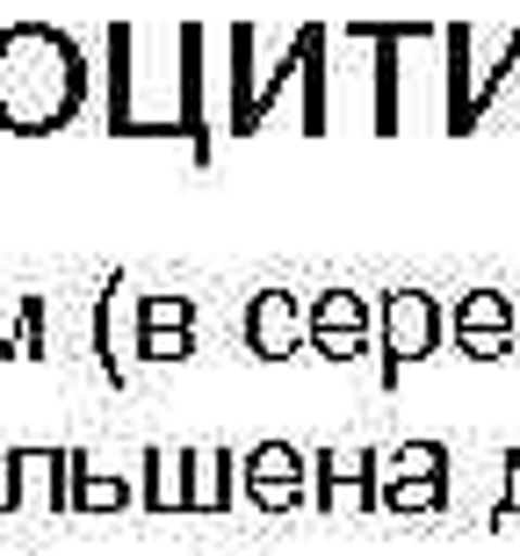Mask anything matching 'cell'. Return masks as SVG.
Wrapping results in <instances>:
<instances>
[{"label": "cell", "mask_w": 520, "mask_h": 556, "mask_svg": "<svg viewBox=\"0 0 520 556\" xmlns=\"http://www.w3.org/2000/svg\"><path fill=\"white\" fill-rule=\"evenodd\" d=\"M109 138H152L188 144V160L210 166V116H203V22L145 29V22H109Z\"/></svg>", "instance_id": "6da1fadb"}, {"label": "cell", "mask_w": 520, "mask_h": 556, "mask_svg": "<svg viewBox=\"0 0 520 556\" xmlns=\"http://www.w3.org/2000/svg\"><path fill=\"white\" fill-rule=\"evenodd\" d=\"M87 65L80 37L59 22H8L0 29V130L8 138H59L87 109Z\"/></svg>", "instance_id": "7a4b0ae2"}, {"label": "cell", "mask_w": 520, "mask_h": 556, "mask_svg": "<svg viewBox=\"0 0 520 556\" xmlns=\"http://www.w3.org/2000/svg\"><path fill=\"white\" fill-rule=\"evenodd\" d=\"M441 73H448V138H478L506 109V124L520 130V22L484 37L478 22H441Z\"/></svg>", "instance_id": "3957f363"}, {"label": "cell", "mask_w": 520, "mask_h": 556, "mask_svg": "<svg viewBox=\"0 0 520 556\" xmlns=\"http://www.w3.org/2000/svg\"><path fill=\"white\" fill-rule=\"evenodd\" d=\"M326 51V29L318 22H296L282 29L275 59L261 65V22H239L231 29V138H253V130L275 116V102L290 94V80L312 73V59Z\"/></svg>", "instance_id": "277c9868"}, {"label": "cell", "mask_w": 520, "mask_h": 556, "mask_svg": "<svg viewBox=\"0 0 520 556\" xmlns=\"http://www.w3.org/2000/svg\"><path fill=\"white\" fill-rule=\"evenodd\" d=\"M441 332H448V304L427 296V289H391V296H376V348H383V391L405 383L413 362L441 348Z\"/></svg>", "instance_id": "5b68a950"}, {"label": "cell", "mask_w": 520, "mask_h": 556, "mask_svg": "<svg viewBox=\"0 0 520 556\" xmlns=\"http://www.w3.org/2000/svg\"><path fill=\"white\" fill-rule=\"evenodd\" d=\"M448 506V448L441 441H397L383 448V470H376V514H441Z\"/></svg>", "instance_id": "8992f818"}, {"label": "cell", "mask_w": 520, "mask_h": 556, "mask_svg": "<svg viewBox=\"0 0 520 556\" xmlns=\"http://www.w3.org/2000/svg\"><path fill=\"white\" fill-rule=\"evenodd\" d=\"M73 455L80 448H0V514H73Z\"/></svg>", "instance_id": "52a82bcc"}, {"label": "cell", "mask_w": 520, "mask_h": 556, "mask_svg": "<svg viewBox=\"0 0 520 556\" xmlns=\"http://www.w3.org/2000/svg\"><path fill=\"white\" fill-rule=\"evenodd\" d=\"M239 484L261 514H296V506H312V448H296V441H253L239 455Z\"/></svg>", "instance_id": "ba28073f"}, {"label": "cell", "mask_w": 520, "mask_h": 556, "mask_svg": "<svg viewBox=\"0 0 520 556\" xmlns=\"http://www.w3.org/2000/svg\"><path fill=\"white\" fill-rule=\"evenodd\" d=\"M383 448H312V506L318 514H376Z\"/></svg>", "instance_id": "9c48e42d"}, {"label": "cell", "mask_w": 520, "mask_h": 556, "mask_svg": "<svg viewBox=\"0 0 520 556\" xmlns=\"http://www.w3.org/2000/svg\"><path fill=\"white\" fill-rule=\"evenodd\" d=\"M347 37L376 43V138H397V130H405L397 59H405V43H441V22H347Z\"/></svg>", "instance_id": "30bf717a"}, {"label": "cell", "mask_w": 520, "mask_h": 556, "mask_svg": "<svg viewBox=\"0 0 520 556\" xmlns=\"http://www.w3.org/2000/svg\"><path fill=\"white\" fill-rule=\"evenodd\" d=\"M304 326H312V354L354 362V354H369V340H376V304L354 296V289H318L312 311H304Z\"/></svg>", "instance_id": "8fae6325"}, {"label": "cell", "mask_w": 520, "mask_h": 556, "mask_svg": "<svg viewBox=\"0 0 520 556\" xmlns=\"http://www.w3.org/2000/svg\"><path fill=\"white\" fill-rule=\"evenodd\" d=\"M304 311H312V304H304V296H290V289H253V296H246V318H239L253 362H290L296 348H312Z\"/></svg>", "instance_id": "7c38bea8"}, {"label": "cell", "mask_w": 520, "mask_h": 556, "mask_svg": "<svg viewBox=\"0 0 520 556\" xmlns=\"http://www.w3.org/2000/svg\"><path fill=\"white\" fill-rule=\"evenodd\" d=\"M520 332V311L506 289H470V296H456L448 304V340H456L470 362H499L506 348H513Z\"/></svg>", "instance_id": "4fadbf2b"}, {"label": "cell", "mask_w": 520, "mask_h": 556, "mask_svg": "<svg viewBox=\"0 0 520 556\" xmlns=\"http://www.w3.org/2000/svg\"><path fill=\"white\" fill-rule=\"evenodd\" d=\"M138 362L152 369H174L195 354V296H145L138 304V340H130Z\"/></svg>", "instance_id": "5bb4252c"}, {"label": "cell", "mask_w": 520, "mask_h": 556, "mask_svg": "<svg viewBox=\"0 0 520 556\" xmlns=\"http://www.w3.org/2000/svg\"><path fill=\"white\" fill-rule=\"evenodd\" d=\"M174 463H181V514H231V492H246L231 448H174Z\"/></svg>", "instance_id": "9a60e30c"}, {"label": "cell", "mask_w": 520, "mask_h": 556, "mask_svg": "<svg viewBox=\"0 0 520 556\" xmlns=\"http://www.w3.org/2000/svg\"><path fill=\"white\" fill-rule=\"evenodd\" d=\"M130 498H138V492H130L124 470H94L87 448L73 455V514H124Z\"/></svg>", "instance_id": "2e32d148"}, {"label": "cell", "mask_w": 520, "mask_h": 556, "mask_svg": "<svg viewBox=\"0 0 520 556\" xmlns=\"http://www.w3.org/2000/svg\"><path fill=\"white\" fill-rule=\"evenodd\" d=\"M0 354H15V362L51 354V332H43V296H15V318H0Z\"/></svg>", "instance_id": "e0dca14e"}, {"label": "cell", "mask_w": 520, "mask_h": 556, "mask_svg": "<svg viewBox=\"0 0 520 556\" xmlns=\"http://www.w3.org/2000/svg\"><path fill=\"white\" fill-rule=\"evenodd\" d=\"M116 311H124V282H102V296H94V362H102V376L124 391L130 369H124V354H116Z\"/></svg>", "instance_id": "ac0fdd59"}, {"label": "cell", "mask_w": 520, "mask_h": 556, "mask_svg": "<svg viewBox=\"0 0 520 556\" xmlns=\"http://www.w3.org/2000/svg\"><path fill=\"white\" fill-rule=\"evenodd\" d=\"M138 463H145V492H138V506H145V514H181V463H174L167 448H145L138 455Z\"/></svg>", "instance_id": "d6986e66"}, {"label": "cell", "mask_w": 520, "mask_h": 556, "mask_svg": "<svg viewBox=\"0 0 520 556\" xmlns=\"http://www.w3.org/2000/svg\"><path fill=\"white\" fill-rule=\"evenodd\" d=\"M520 520V448H506L499 463V506H492V528H513Z\"/></svg>", "instance_id": "ffe728a7"}]
</instances>
